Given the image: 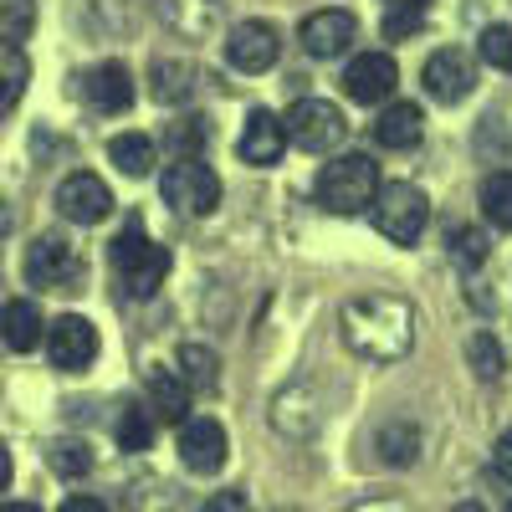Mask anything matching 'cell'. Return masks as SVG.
I'll list each match as a JSON object with an SVG mask.
<instances>
[{"label":"cell","instance_id":"cell-1","mask_svg":"<svg viewBox=\"0 0 512 512\" xmlns=\"http://www.w3.org/2000/svg\"><path fill=\"white\" fill-rule=\"evenodd\" d=\"M338 328H344V344L369 364H400L415 349V313L405 297L390 292L349 297L344 313H338Z\"/></svg>","mask_w":512,"mask_h":512},{"label":"cell","instance_id":"cell-2","mask_svg":"<svg viewBox=\"0 0 512 512\" xmlns=\"http://www.w3.org/2000/svg\"><path fill=\"white\" fill-rule=\"evenodd\" d=\"M108 267H113V282H118L123 297L149 303V297L164 287V277H169V251L144 236V221L139 216H128L123 231L108 241Z\"/></svg>","mask_w":512,"mask_h":512},{"label":"cell","instance_id":"cell-3","mask_svg":"<svg viewBox=\"0 0 512 512\" xmlns=\"http://www.w3.org/2000/svg\"><path fill=\"white\" fill-rule=\"evenodd\" d=\"M318 205L333 210V216H359L369 210L374 190H379V164L369 154H344V159H328L318 169Z\"/></svg>","mask_w":512,"mask_h":512},{"label":"cell","instance_id":"cell-4","mask_svg":"<svg viewBox=\"0 0 512 512\" xmlns=\"http://www.w3.org/2000/svg\"><path fill=\"white\" fill-rule=\"evenodd\" d=\"M369 216H374L379 236H390L395 246H415L425 236V226H431V200H425V190L410 185V180H390V185L374 190Z\"/></svg>","mask_w":512,"mask_h":512},{"label":"cell","instance_id":"cell-5","mask_svg":"<svg viewBox=\"0 0 512 512\" xmlns=\"http://www.w3.org/2000/svg\"><path fill=\"white\" fill-rule=\"evenodd\" d=\"M159 195H164V205L175 210V216H190L195 221V216H210V210L221 205V175L200 154H180L175 164L164 169Z\"/></svg>","mask_w":512,"mask_h":512},{"label":"cell","instance_id":"cell-6","mask_svg":"<svg viewBox=\"0 0 512 512\" xmlns=\"http://www.w3.org/2000/svg\"><path fill=\"white\" fill-rule=\"evenodd\" d=\"M282 134L297 144V149H308V154H328L349 139V118L338 113L328 98H297L287 108V123H282Z\"/></svg>","mask_w":512,"mask_h":512},{"label":"cell","instance_id":"cell-7","mask_svg":"<svg viewBox=\"0 0 512 512\" xmlns=\"http://www.w3.org/2000/svg\"><path fill=\"white\" fill-rule=\"evenodd\" d=\"M82 272H88L82 267V251L67 236H57V231L36 236L26 246V282L41 287V292H72L82 282Z\"/></svg>","mask_w":512,"mask_h":512},{"label":"cell","instance_id":"cell-8","mask_svg":"<svg viewBox=\"0 0 512 512\" xmlns=\"http://www.w3.org/2000/svg\"><path fill=\"white\" fill-rule=\"evenodd\" d=\"M41 338H47V359H52L62 374H82V369L98 359V349H103L98 328L82 318V313H62Z\"/></svg>","mask_w":512,"mask_h":512},{"label":"cell","instance_id":"cell-9","mask_svg":"<svg viewBox=\"0 0 512 512\" xmlns=\"http://www.w3.org/2000/svg\"><path fill=\"white\" fill-rule=\"evenodd\" d=\"M297 41H303V52L328 62V57H344L354 41H359V16L344 11V6H323L313 16H303V26H297Z\"/></svg>","mask_w":512,"mask_h":512},{"label":"cell","instance_id":"cell-10","mask_svg":"<svg viewBox=\"0 0 512 512\" xmlns=\"http://www.w3.org/2000/svg\"><path fill=\"white\" fill-rule=\"evenodd\" d=\"M420 82H425V93H431L436 103H446V108L466 103L472 88H477V62H472V52H461V47H441L431 62H425Z\"/></svg>","mask_w":512,"mask_h":512},{"label":"cell","instance_id":"cell-11","mask_svg":"<svg viewBox=\"0 0 512 512\" xmlns=\"http://www.w3.org/2000/svg\"><path fill=\"white\" fill-rule=\"evenodd\" d=\"M180 461L200 477H216L226 466V425L216 415H185L180 420Z\"/></svg>","mask_w":512,"mask_h":512},{"label":"cell","instance_id":"cell-12","mask_svg":"<svg viewBox=\"0 0 512 512\" xmlns=\"http://www.w3.org/2000/svg\"><path fill=\"white\" fill-rule=\"evenodd\" d=\"M277 57H282V36H277L272 21H241V26H231V36H226V62H231L236 72L256 77V72L277 67Z\"/></svg>","mask_w":512,"mask_h":512},{"label":"cell","instance_id":"cell-13","mask_svg":"<svg viewBox=\"0 0 512 512\" xmlns=\"http://www.w3.org/2000/svg\"><path fill=\"white\" fill-rule=\"evenodd\" d=\"M57 210L77 226H98L113 216V190L93 175V169H72V175L57 185Z\"/></svg>","mask_w":512,"mask_h":512},{"label":"cell","instance_id":"cell-14","mask_svg":"<svg viewBox=\"0 0 512 512\" xmlns=\"http://www.w3.org/2000/svg\"><path fill=\"white\" fill-rule=\"evenodd\" d=\"M400 88V67H395V57L390 52H364V57H354L349 67H344V93L354 98V103H384Z\"/></svg>","mask_w":512,"mask_h":512},{"label":"cell","instance_id":"cell-15","mask_svg":"<svg viewBox=\"0 0 512 512\" xmlns=\"http://www.w3.org/2000/svg\"><path fill=\"white\" fill-rule=\"evenodd\" d=\"M77 93L93 113H123L128 103H134V77H128L123 62L108 57V62H98V67H88L77 77Z\"/></svg>","mask_w":512,"mask_h":512},{"label":"cell","instance_id":"cell-16","mask_svg":"<svg viewBox=\"0 0 512 512\" xmlns=\"http://www.w3.org/2000/svg\"><path fill=\"white\" fill-rule=\"evenodd\" d=\"M272 425L282 436H292V441H308V436H318V425H323V400H318V390L313 384H287V390L272 400Z\"/></svg>","mask_w":512,"mask_h":512},{"label":"cell","instance_id":"cell-17","mask_svg":"<svg viewBox=\"0 0 512 512\" xmlns=\"http://www.w3.org/2000/svg\"><path fill=\"white\" fill-rule=\"evenodd\" d=\"M282 149H287L282 118H277L272 108H251V113H246V128H241V139H236V154H241L246 164H256V169H267V164L282 159Z\"/></svg>","mask_w":512,"mask_h":512},{"label":"cell","instance_id":"cell-18","mask_svg":"<svg viewBox=\"0 0 512 512\" xmlns=\"http://www.w3.org/2000/svg\"><path fill=\"white\" fill-rule=\"evenodd\" d=\"M200 82H205V72L195 62H180V57H159L149 67V93H154V103H169V108L190 103L200 93Z\"/></svg>","mask_w":512,"mask_h":512},{"label":"cell","instance_id":"cell-19","mask_svg":"<svg viewBox=\"0 0 512 512\" xmlns=\"http://www.w3.org/2000/svg\"><path fill=\"white\" fill-rule=\"evenodd\" d=\"M41 308L31 303V297H11L6 308H0V338H6V349H16V354H31L36 344H41Z\"/></svg>","mask_w":512,"mask_h":512},{"label":"cell","instance_id":"cell-20","mask_svg":"<svg viewBox=\"0 0 512 512\" xmlns=\"http://www.w3.org/2000/svg\"><path fill=\"white\" fill-rule=\"evenodd\" d=\"M149 410L164 425H180L190 415V384L175 369H149Z\"/></svg>","mask_w":512,"mask_h":512},{"label":"cell","instance_id":"cell-21","mask_svg":"<svg viewBox=\"0 0 512 512\" xmlns=\"http://www.w3.org/2000/svg\"><path fill=\"white\" fill-rule=\"evenodd\" d=\"M420 134H425V113L415 103H390L379 113V123H374V139L384 149H415Z\"/></svg>","mask_w":512,"mask_h":512},{"label":"cell","instance_id":"cell-22","mask_svg":"<svg viewBox=\"0 0 512 512\" xmlns=\"http://www.w3.org/2000/svg\"><path fill=\"white\" fill-rule=\"evenodd\" d=\"M26 82H31V62H26V52L16 47L11 36H0V118H6V113L21 103Z\"/></svg>","mask_w":512,"mask_h":512},{"label":"cell","instance_id":"cell-23","mask_svg":"<svg viewBox=\"0 0 512 512\" xmlns=\"http://www.w3.org/2000/svg\"><path fill=\"white\" fill-rule=\"evenodd\" d=\"M374 451H379L384 466H410L420 456V431H415L410 420H390V425H379Z\"/></svg>","mask_w":512,"mask_h":512},{"label":"cell","instance_id":"cell-24","mask_svg":"<svg viewBox=\"0 0 512 512\" xmlns=\"http://www.w3.org/2000/svg\"><path fill=\"white\" fill-rule=\"evenodd\" d=\"M175 374L190 384V390H216L221 384V354L216 349H205V344H185L180 354H175Z\"/></svg>","mask_w":512,"mask_h":512},{"label":"cell","instance_id":"cell-25","mask_svg":"<svg viewBox=\"0 0 512 512\" xmlns=\"http://www.w3.org/2000/svg\"><path fill=\"white\" fill-rule=\"evenodd\" d=\"M477 200H482V216L497 231H512V169H492V175L477 185Z\"/></svg>","mask_w":512,"mask_h":512},{"label":"cell","instance_id":"cell-26","mask_svg":"<svg viewBox=\"0 0 512 512\" xmlns=\"http://www.w3.org/2000/svg\"><path fill=\"white\" fill-rule=\"evenodd\" d=\"M108 159L123 169L128 180H144L149 169H154V139H149V134H118V139L108 144Z\"/></svg>","mask_w":512,"mask_h":512},{"label":"cell","instance_id":"cell-27","mask_svg":"<svg viewBox=\"0 0 512 512\" xmlns=\"http://www.w3.org/2000/svg\"><path fill=\"white\" fill-rule=\"evenodd\" d=\"M154 410L149 405H139V400H128L123 405V415H118V425H113V436H118V446L123 451H149L154 446Z\"/></svg>","mask_w":512,"mask_h":512},{"label":"cell","instance_id":"cell-28","mask_svg":"<svg viewBox=\"0 0 512 512\" xmlns=\"http://www.w3.org/2000/svg\"><path fill=\"white\" fill-rule=\"evenodd\" d=\"M47 466H52L57 477L77 482V477H88V472H93V446H88V441L62 436V441H52V446H47Z\"/></svg>","mask_w":512,"mask_h":512},{"label":"cell","instance_id":"cell-29","mask_svg":"<svg viewBox=\"0 0 512 512\" xmlns=\"http://www.w3.org/2000/svg\"><path fill=\"white\" fill-rule=\"evenodd\" d=\"M446 251H451V262H456L461 272H477V267L487 262V236H482L477 226H451V231H446Z\"/></svg>","mask_w":512,"mask_h":512},{"label":"cell","instance_id":"cell-30","mask_svg":"<svg viewBox=\"0 0 512 512\" xmlns=\"http://www.w3.org/2000/svg\"><path fill=\"white\" fill-rule=\"evenodd\" d=\"M477 52H482V62L487 67H497V72H512V26H482V36H477Z\"/></svg>","mask_w":512,"mask_h":512},{"label":"cell","instance_id":"cell-31","mask_svg":"<svg viewBox=\"0 0 512 512\" xmlns=\"http://www.w3.org/2000/svg\"><path fill=\"white\" fill-rule=\"evenodd\" d=\"M466 354H472V369H477V379H502V369H507V354H502V344L492 333H477L472 344H466Z\"/></svg>","mask_w":512,"mask_h":512},{"label":"cell","instance_id":"cell-32","mask_svg":"<svg viewBox=\"0 0 512 512\" xmlns=\"http://www.w3.org/2000/svg\"><path fill=\"white\" fill-rule=\"evenodd\" d=\"M205 139H210V123H200V118H185L175 134H169V144L185 149V154H195V144H205Z\"/></svg>","mask_w":512,"mask_h":512},{"label":"cell","instance_id":"cell-33","mask_svg":"<svg viewBox=\"0 0 512 512\" xmlns=\"http://www.w3.org/2000/svg\"><path fill=\"white\" fill-rule=\"evenodd\" d=\"M200 512H251V502H246V492L231 487V492H210Z\"/></svg>","mask_w":512,"mask_h":512},{"label":"cell","instance_id":"cell-34","mask_svg":"<svg viewBox=\"0 0 512 512\" xmlns=\"http://www.w3.org/2000/svg\"><path fill=\"white\" fill-rule=\"evenodd\" d=\"M492 472H497L502 482H512V431H502L497 446H492Z\"/></svg>","mask_w":512,"mask_h":512},{"label":"cell","instance_id":"cell-35","mask_svg":"<svg viewBox=\"0 0 512 512\" xmlns=\"http://www.w3.org/2000/svg\"><path fill=\"white\" fill-rule=\"evenodd\" d=\"M420 26H425V16H384V36H410Z\"/></svg>","mask_w":512,"mask_h":512},{"label":"cell","instance_id":"cell-36","mask_svg":"<svg viewBox=\"0 0 512 512\" xmlns=\"http://www.w3.org/2000/svg\"><path fill=\"white\" fill-rule=\"evenodd\" d=\"M384 11H390V16H425V11H431V0H384Z\"/></svg>","mask_w":512,"mask_h":512},{"label":"cell","instance_id":"cell-37","mask_svg":"<svg viewBox=\"0 0 512 512\" xmlns=\"http://www.w3.org/2000/svg\"><path fill=\"white\" fill-rule=\"evenodd\" d=\"M62 512H108V502H98V497H67Z\"/></svg>","mask_w":512,"mask_h":512},{"label":"cell","instance_id":"cell-38","mask_svg":"<svg viewBox=\"0 0 512 512\" xmlns=\"http://www.w3.org/2000/svg\"><path fill=\"white\" fill-rule=\"evenodd\" d=\"M11 487V451H6V441H0V492Z\"/></svg>","mask_w":512,"mask_h":512},{"label":"cell","instance_id":"cell-39","mask_svg":"<svg viewBox=\"0 0 512 512\" xmlns=\"http://www.w3.org/2000/svg\"><path fill=\"white\" fill-rule=\"evenodd\" d=\"M0 512H41V507H36V502H6Z\"/></svg>","mask_w":512,"mask_h":512},{"label":"cell","instance_id":"cell-40","mask_svg":"<svg viewBox=\"0 0 512 512\" xmlns=\"http://www.w3.org/2000/svg\"><path fill=\"white\" fill-rule=\"evenodd\" d=\"M6 231H11V205L0 200V236H6Z\"/></svg>","mask_w":512,"mask_h":512},{"label":"cell","instance_id":"cell-41","mask_svg":"<svg viewBox=\"0 0 512 512\" xmlns=\"http://www.w3.org/2000/svg\"><path fill=\"white\" fill-rule=\"evenodd\" d=\"M451 512H487L482 502H461V507H451Z\"/></svg>","mask_w":512,"mask_h":512},{"label":"cell","instance_id":"cell-42","mask_svg":"<svg viewBox=\"0 0 512 512\" xmlns=\"http://www.w3.org/2000/svg\"><path fill=\"white\" fill-rule=\"evenodd\" d=\"M277 512H303V507H277Z\"/></svg>","mask_w":512,"mask_h":512},{"label":"cell","instance_id":"cell-43","mask_svg":"<svg viewBox=\"0 0 512 512\" xmlns=\"http://www.w3.org/2000/svg\"><path fill=\"white\" fill-rule=\"evenodd\" d=\"M507 512H512V507H507Z\"/></svg>","mask_w":512,"mask_h":512}]
</instances>
